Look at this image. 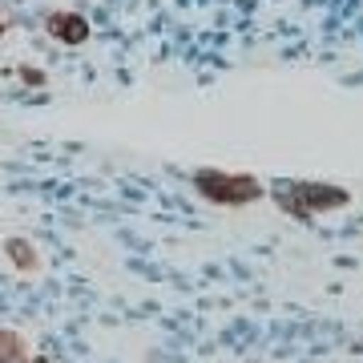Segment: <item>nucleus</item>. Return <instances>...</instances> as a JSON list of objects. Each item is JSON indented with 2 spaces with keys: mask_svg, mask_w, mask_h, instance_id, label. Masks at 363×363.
I'll return each instance as SVG.
<instances>
[{
  "mask_svg": "<svg viewBox=\"0 0 363 363\" xmlns=\"http://www.w3.org/2000/svg\"><path fill=\"white\" fill-rule=\"evenodd\" d=\"M52 28H57V37L69 40V45L85 40V33H89V25H85L81 16H57V21H52Z\"/></svg>",
  "mask_w": 363,
  "mask_h": 363,
  "instance_id": "f257e3e1",
  "label": "nucleus"
},
{
  "mask_svg": "<svg viewBox=\"0 0 363 363\" xmlns=\"http://www.w3.org/2000/svg\"><path fill=\"white\" fill-rule=\"evenodd\" d=\"M33 363H45V359H33Z\"/></svg>",
  "mask_w": 363,
  "mask_h": 363,
  "instance_id": "f03ea898",
  "label": "nucleus"
},
{
  "mask_svg": "<svg viewBox=\"0 0 363 363\" xmlns=\"http://www.w3.org/2000/svg\"><path fill=\"white\" fill-rule=\"evenodd\" d=\"M0 363H9V359H0Z\"/></svg>",
  "mask_w": 363,
  "mask_h": 363,
  "instance_id": "7ed1b4c3",
  "label": "nucleus"
}]
</instances>
